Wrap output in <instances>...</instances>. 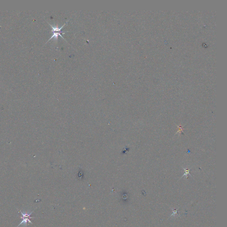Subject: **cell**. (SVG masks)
Returning a JSON list of instances; mask_svg holds the SVG:
<instances>
[{
	"label": "cell",
	"instance_id": "1",
	"mask_svg": "<svg viewBox=\"0 0 227 227\" xmlns=\"http://www.w3.org/2000/svg\"><path fill=\"white\" fill-rule=\"evenodd\" d=\"M20 212H21V213L22 214V217H21V218L23 219V220L21 222V223L19 225H18V227H19L20 225H21V224H24V225L25 224H27V222H28L29 223H30L31 224H32V222H31L30 220H29V218H31V219H33L34 218V217H30L31 214H32V213L33 212V211L32 212L30 213H23L22 212H21V211L20 210Z\"/></svg>",
	"mask_w": 227,
	"mask_h": 227
},
{
	"label": "cell",
	"instance_id": "2",
	"mask_svg": "<svg viewBox=\"0 0 227 227\" xmlns=\"http://www.w3.org/2000/svg\"><path fill=\"white\" fill-rule=\"evenodd\" d=\"M60 33H63V34H65V32H54L53 35H52V36H51V37L48 40V41L47 42L49 41L50 40H51L52 39V38H54L55 39V40H57L59 36H61V37L63 38V39H64L65 41H67L64 38V37L61 35Z\"/></svg>",
	"mask_w": 227,
	"mask_h": 227
},
{
	"label": "cell",
	"instance_id": "3",
	"mask_svg": "<svg viewBox=\"0 0 227 227\" xmlns=\"http://www.w3.org/2000/svg\"><path fill=\"white\" fill-rule=\"evenodd\" d=\"M66 24V23H65L64 25H63L62 26H61V27H60V28H59L58 26H53V25H52V24H49V25H50V26L52 28V32H61V30L62 29V28H63V27Z\"/></svg>",
	"mask_w": 227,
	"mask_h": 227
},
{
	"label": "cell",
	"instance_id": "4",
	"mask_svg": "<svg viewBox=\"0 0 227 227\" xmlns=\"http://www.w3.org/2000/svg\"><path fill=\"white\" fill-rule=\"evenodd\" d=\"M184 170H185V173L183 175V176H184L185 175H187L188 174H189L190 175V173H189V171H190V169H184Z\"/></svg>",
	"mask_w": 227,
	"mask_h": 227
},
{
	"label": "cell",
	"instance_id": "5",
	"mask_svg": "<svg viewBox=\"0 0 227 227\" xmlns=\"http://www.w3.org/2000/svg\"><path fill=\"white\" fill-rule=\"evenodd\" d=\"M182 130H183L182 127L181 126H180V127H178V131L177 132H177H178H178H180V133H181V132H182Z\"/></svg>",
	"mask_w": 227,
	"mask_h": 227
}]
</instances>
